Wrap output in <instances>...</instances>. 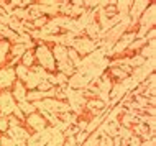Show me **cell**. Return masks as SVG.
I'll return each instance as SVG.
<instances>
[{
	"label": "cell",
	"instance_id": "cell-1",
	"mask_svg": "<svg viewBox=\"0 0 156 146\" xmlns=\"http://www.w3.org/2000/svg\"><path fill=\"white\" fill-rule=\"evenodd\" d=\"M35 59H36V64L41 66L48 74H53L56 72V61L53 57V53H51V48L49 44H44V43H38L35 51Z\"/></svg>",
	"mask_w": 156,
	"mask_h": 146
},
{
	"label": "cell",
	"instance_id": "cell-2",
	"mask_svg": "<svg viewBox=\"0 0 156 146\" xmlns=\"http://www.w3.org/2000/svg\"><path fill=\"white\" fill-rule=\"evenodd\" d=\"M71 48H73L81 57H84L86 54H90L92 51H95V49H97L94 41L89 40L87 36H84V35L77 36V38L74 40V43H73V46H71Z\"/></svg>",
	"mask_w": 156,
	"mask_h": 146
},
{
	"label": "cell",
	"instance_id": "cell-3",
	"mask_svg": "<svg viewBox=\"0 0 156 146\" xmlns=\"http://www.w3.org/2000/svg\"><path fill=\"white\" fill-rule=\"evenodd\" d=\"M25 128H27L28 131H33V133H40V131H43L48 128V123H46V120L41 116L38 112H35V113H31V115H28L27 118H25Z\"/></svg>",
	"mask_w": 156,
	"mask_h": 146
},
{
	"label": "cell",
	"instance_id": "cell-4",
	"mask_svg": "<svg viewBox=\"0 0 156 146\" xmlns=\"http://www.w3.org/2000/svg\"><path fill=\"white\" fill-rule=\"evenodd\" d=\"M15 81H16V76L13 68H10V66L0 68V90H10Z\"/></svg>",
	"mask_w": 156,
	"mask_h": 146
},
{
	"label": "cell",
	"instance_id": "cell-5",
	"mask_svg": "<svg viewBox=\"0 0 156 146\" xmlns=\"http://www.w3.org/2000/svg\"><path fill=\"white\" fill-rule=\"evenodd\" d=\"M27 92H28L27 87H25L23 82H20V81H15L13 85H12V89H10V94H12V97H13L15 103L23 102V100L27 99Z\"/></svg>",
	"mask_w": 156,
	"mask_h": 146
},
{
	"label": "cell",
	"instance_id": "cell-6",
	"mask_svg": "<svg viewBox=\"0 0 156 146\" xmlns=\"http://www.w3.org/2000/svg\"><path fill=\"white\" fill-rule=\"evenodd\" d=\"M51 53H53V57L54 61L58 62H62V61H67V48L61 46V44H54L51 48Z\"/></svg>",
	"mask_w": 156,
	"mask_h": 146
},
{
	"label": "cell",
	"instance_id": "cell-7",
	"mask_svg": "<svg viewBox=\"0 0 156 146\" xmlns=\"http://www.w3.org/2000/svg\"><path fill=\"white\" fill-rule=\"evenodd\" d=\"M40 82H41V79L30 69V72H28L27 79L23 81V85L27 87V90H36V87H38V84H40Z\"/></svg>",
	"mask_w": 156,
	"mask_h": 146
},
{
	"label": "cell",
	"instance_id": "cell-8",
	"mask_svg": "<svg viewBox=\"0 0 156 146\" xmlns=\"http://www.w3.org/2000/svg\"><path fill=\"white\" fill-rule=\"evenodd\" d=\"M16 107L22 110V113H23L25 116H28V115H31V113H35V112H36L35 105H33L31 102H28V100H23V102L16 103Z\"/></svg>",
	"mask_w": 156,
	"mask_h": 146
},
{
	"label": "cell",
	"instance_id": "cell-9",
	"mask_svg": "<svg viewBox=\"0 0 156 146\" xmlns=\"http://www.w3.org/2000/svg\"><path fill=\"white\" fill-rule=\"evenodd\" d=\"M20 62H22L23 66H27L28 69L30 68H33L35 66V62H36V59H35V54H33V51H27L22 56V59H20Z\"/></svg>",
	"mask_w": 156,
	"mask_h": 146
},
{
	"label": "cell",
	"instance_id": "cell-10",
	"mask_svg": "<svg viewBox=\"0 0 156 146\" xmlns=\"http://www.w3.org/2000/svg\"><path fill=\"white\" fill-rule=\"evenodd\" d=\"M49 22V18L48 16H40V18H36V20H33V28H35V30H41V28L44 26L46 23Z\"/></svg>",
	"mask_w": 156,
	"mask_h": 146
},
{
	"label": "cell",
	"instance_id": "cell-11",
	"mask_svg": "<svg viewBox=\"0 0 156 146\" xmlns=\"http://www.w3.org/2000/svg\"><path fill=\"white\" fill-rule=\"evenodd\" d=\"M81 146H99V136L95 135V133H92V135H89V138H87Z\"/></svg>",
	"mask_w": 156,
	"mask_h": 146
},
{
	"label": "cell",
	"instance_id": "cell-12",
	"mask_svg": "<svg viewBox=\"0 0 156 146\" xmlns=\"http://www.w3.org/2000/svg\"><path fill=\"white\" fill-rule=\"evenodd\" d=\"M53 87H51V84H49L48 81H41L40 84H38V87H36V90H40V92H48V90H51Z\"/></svg>",
	"mask_w": 156,
	"mask_h": 146
},
{
	"label": "cell",
	"instance_id": "cell-13",
	"mask_svg": "<svg viewBox=\"0 0 156 146\" xmlns=\"http://www.w3.org/2000/svg\"><path fill=\"white\" fill-rule=\"evenodd\" d=\"M8 118L7 116H0V133H2V135H5V133L8 131Z\"/></svg>",
	"mask_w": 156,
	"mask_h": 146
},
{
	"label": "cell",
	"instance_id": "cell-14",
	"mask_svg": "<svg viewBox=\"0 0 156 146\" xmlns=\"http://www.w3.org/2000/svg\"><path fill=\"white\" fill-rule=\"evenodd\" d=\"M87 138H89V135H87V133L86 131H79L77 133V135H76L74 136V140H76V143H77L79 146H81L82 143H84V141H86Z\"/></svg>",
	"mask_w": 156,
	"mask_h": 146
}]
</instances>
